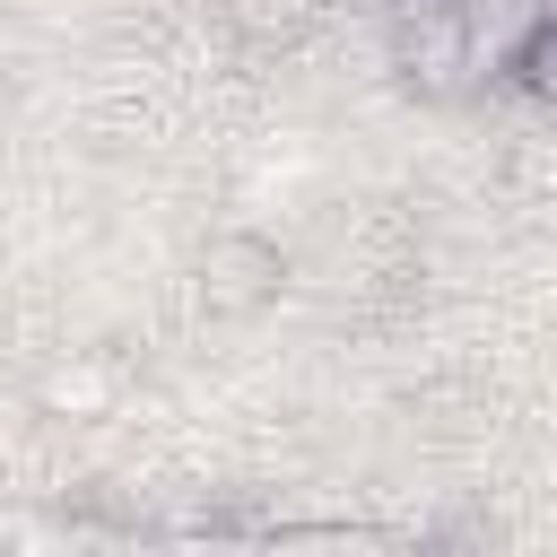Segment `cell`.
I'll list each match as a JSON object with an SVG mask.
<instances>
[{"instance_id": "cell-1", "label": "cell", "mask_w": 557, "mask_h": 557, "mask_svg": "<svg viewBox=\"0 0 557 557\" xmlns=\"http://www.w3.org/2000/svg\"><path fill=\"white\" fill-rule=\"evenodd\" d=\"M522 70H531V87H557V26H548L531 52H522Z\"/></svg>"}]
</instances>
